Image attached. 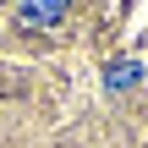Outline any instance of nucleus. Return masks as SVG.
<instances>
[{
    "mask_svg": "<svg viewBox=\"0 0 148 148\" xmlns=\"http://www.w3.org/2000/svg\"><path fill=\"white\" fill-rule=\"evenodd\" d=\"M66 11H71V0H22L16 5V22L22 27H55Z\"/></svg>",
    "mask_w": 148,
    "mask_h": 148,
    "instance_id": "1",
    "label": "nucleus"
},
{
    "mask_svg": "<svg viewBox=\"0 0 148 148\" xmlns=\"http://www.w3.org/2000/svg\"><path fill=\"white\" fill-rule=\"evenodd\" d=\"M137 77H143V66H137V60H110V66H104V88H110V93L132 88Z\"/></svg>",
    "mask_w": 148,
    "mask_h": 148,
    "instance_id": "2",
    "label": "nucleus"
}]
</instances>
